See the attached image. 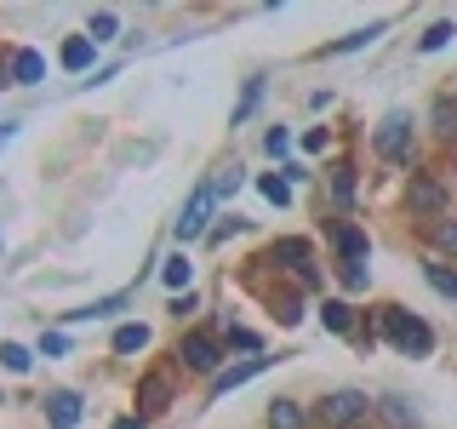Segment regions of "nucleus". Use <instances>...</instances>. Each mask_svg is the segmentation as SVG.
<instances>
[{
	"mask_svg": "<svg viewBox=\"0 0 457 429\" xmlns=\"http://www.w3.org/2000/svg\"><path fill=\"white\" fill-rule=\"evenodd\" d=\"M275 361H286V355H246V361H235V366H223L218 378L206 383V400H223L228 390H240V383H252L263 366H275Z\"/></svg>",
	"mask_w": 457,
	"mask_h": 429,
	"instance_id": "obj_13",
	"label": "nucleus"
},
{
	"mask_svg": "<svg viewBox=\"0 0 457 429\" xmlns=\"http://www.w3.org/2000/svg\"><path fill=\"white\" fill-rule=\"evenodd\" d=\"M12 80V46H0V86Z\"/></svg>",
	"mask_w": 457,
	"mask_h": 429,
	"instance_id": "obj_40",
	"label": "nucleus"
},
{
	"mask_svg": "<svg viewBox=\"0 0 457 429\" xmlns=\"http://www.w3.org/2000/svg\"><path fill=\"white\" fill-rule=\"evenodd\" d=\"M428 138H435L440 149H457V92L428 97Z\"/></svg>",
	"mask_w": 457,
	"mask_h": 429,
	"instance_id": "obj_14",
	"label": "nucleus"
},
{
	"mask_svg": "<svg viewBox=\"0 0 457 429\" xmlns=\"http://www.w3.org/2000/svg\"><path fill=\"white\" fill-rule=\"evenodd\" d=\"M263 149L269 155H286V149H292V132H286V126H269V132H263Z\"/></svg>",
	"mask_w": 457,
	"mask_h": 429,
	"instance_id": "obj_35",
	"label": "nucleus"
},
{
	"mask_svg": "<svg viewBox=\"0 0 457 429\" xmlns=\"http://www.w3.org/2000/svg\"><path fill=\"white\" fill-rule=\"evenodd\" d=\"M371 155H378L383 166H418V132H411V114L406 109H389L378 121V132H371Z\"/></svg>",
	"mask_w": 457,
	"mask_h": 429,
	"instance_id": "obj_8",
	"label": "nucleus"
},
{
	"mask_svg": "<svg viewBox=\"0 0 457 429\" xmlns=\"http://www.w3.org/2000/svg\"><path fill=\"white\" fill-rule=\"evenodd\" d=\"M446 206H452L446 178H440L435 166H411V172H406V189H400V212L411 218V229H418V223H435V218H446Z\"/></svg>",
	"mask_w": 457,
	"mask_h": 429,
	"instance_id": "obj_5",
	"label": "nucleus"
},
{
	"mask_svg": "<svg viewBox=\"0 0 457 429\" xmlns=\"http://www.w3.org/2000/svg\"><path fill=\"white\" fill-rule=\"evenodd\" d=\"M161 281L171 286V292H189V281H195V264H189L183 252H171L166 264H161Z\"/></svg>",
	"mask_w": 457,
	"mask_h": 429,
	"instance_id": "obj_26",
	"label": "nucleus"
},
{
	"mask_svg": "<svg viewBox=\"0 0 457 429\" xmlns=\"http://www.w3.org/2000/svg\"><path fill=\"white\" fill-rule=\"evenodd\" d=\"M423 281L435 286L440 298H452V304H457V264H446V257H423Z\"/></svg>",
	"mask_w": 457,
	"mask_h": 429,
	"instance_id": "obj_24",
	"label": "nucleus"
},
{
	"mask_svg": "<svg viewBox=\"0 0 457 429\" xmlns=\"http://www.w3.org/2000/svg\"><path fill=\"white\" fill-rule=\"evenodd\" d=\"M326 247H332L337 264H366V257H371V235L354 218H332V223H326Z\"/></svg>",
	"mask_w": 457,
	"mask_h": 429,
	"instance_id": "obj_9",
	"label": "nucleus"
},
{
	"mask_svg": "<svg viewBox=\"0 0 457 429\" xmlns=\"http://www.w3.org/2000/svg\"><path fill=\"white\" fill-rule=\"evenodd\" d=\"M0 366H6V372H18V378H23V372L35 366V349H23V343H0Z\"/></svg>",
	"mask_w": 457,
	"mask_h": 429,
	"instance_id": "obj_30",
	"label": "nucleus"
},
{
	"mask_svg": "<svg viewBox=\"0 0 457 429\" xmlns=\"http://www.w3.org/2000/svg\"><path fill=\"white\" fill-rule=\"evenodd\" d=\"M263 429H314V418H309V407L297 395H275L263 407Z\"/></svg>",
	"mask_w": 457,
	"mask_h": 429,
	"instance_id": "obj_15",
	"label": "nucleus"
},
{
	"mask_svg": "<svg viewBox=\"0 0 457 429\" xmlns=\"http://www.w3.org/2000/svg\"><path fill=\"white\" fill-rule=\"evenodd\" d=\"M12 80H18V86H40V80H46V57H40L35 46H12Z\"/></svg>",
	"mask_w": 457,
	"mask_h": 429,
	"instance_id": "obj_20",
	"label": "nucleus"
},
{
	"mask_svg": "<svg viewBox=\"0 0 457 429\" xmlns=\"http://www.w3.org/2000/svg\"><path fill=\"white\" fill-rule=\"evenodd\" d=\"M257 104H263V75H252V80H246V92H240V104H235V114H228V126L252 121V114H257Z\"/></svg>",
	"mask_w": 457,
	"mask_h": 429,
	"instance_id": "obj_28",
	"label": "nucleus"
},
{
	"mask_svg": "<svg viewBox=\"0 0 457 429\" xmlns=\"http://www.w3.org/2000/svg\"><path fill=\"white\" fill-rule=\"evenodd\" d=\"M171 366H178V378H206L212 383L228 366V349L212 326H189V332L178 338V349H171Z\"/></svg>",
	"mask_w": 457,
	"mask_h": 429,
	"instance_id": "obj_4",
	"label": "nucleus"
},
{
	"mask_svg": "<svg viewBox=\"0 0 457 429\" xmlns=\"http://www.w3.org/2000/svg\"><path fill=\"white\" fill-rule=\"evenodd\" d=\"M80 412H86V400L75 390H52L46 395V429H75Z\"/></svg>",
	"mask_w": 457,
	"mask_h": 429,
	"instance_id": "obj_17",
	"label": "nucleus"
},
{
	"mask_svg": "<svg viewBox=\"0 0 457 429\" xmlns=\"http://www.w3.org/2000/svg\"><path fill=\"white\" fill-rule=\"evenodd\" d=\"M171 400H178V366H171V361L143 366L137 372V390H132V412H137L143 424H154V418H166V412H171Z\"/></svg>",
	"mask_w": 457,
	"mask_h": 429,
	"instance_id": "obj_7",
	"label": "nucleus"
},
{
	"mask_svg": "<svg viewBox=\"0 0 457 429\" xmlns=\"http://www.w3.org/2000/svg\"><path fill=\"white\" fill-rule=\"evenodd\" d=\"M320 326L337 338H354V326H361V315H354V304H343V298H320Z\"/></svg>",
	"mask_w": 457,
	"mask_h": 429,
	"instance_id": "obj_19",
	"label": "nucleus"
},
{
	"mask_svg": "<svg viewBox=\"0 0 457 429\" xmlns=\"http://www.w3.org/2000/svg\"><path fill=\"white\" fill-rule=\"evenodd\" d=\"M383 29H389V23H366V29H349L343 40H326V46L314 52V57H343V52H361V46H371V40L383 35Z\"/></svg>",
	"mask_w": 457,
	"mask_h": 429,
	"instance_id": "obj_21",
	"label": "nucleus"
},
{
	"mask_svg": "<svg viewBox=\"0 0 457 429\" xmlns=\"http://www.w3.org/2000/svg\"><path fill=\"white\" fill-rule=\"evenodd\" d=\"M212 206H218V195H212V178L206 183H200V189L189 195V206H183L178 212V223H171V235H178V240H200V235H206V218H212Z\"/></svg>",
	"mask_w": 457,
	"mask_h": 429,
	"instance_id": "obj_11",
	"label": "nucleus"
},
{
	"mask_svg": "<svg viewBox=\"0 0 457 429\" xmlns=\"http://www.w3.org/2000/svg\"><path fill=\"white\" fill-rule=\"evenodd\" d=\"M109 349H114V355H137V349H149V326H143V321H126V326H114Z\"/></svg>",
	"mask_w": 457,
	"mask_h": 429,
	"instance_id": "obj_25",
	"label": "nucleus"
},
{
	"mask_svg": "<svg viewBox=\"0 0 457 429\" xmlns=\"http://www.w3.org/2000/svg\"><path fill=\"white\" fill-rule=\"evenodd\" d=\"M240 281H246L252 292L263 298V304H269V315H275L280 326H303V298H309V292H297V286L286 281V275H275V269H269L263 257H252V264H246V275H240Z\"/></svg>",
	"mask_w": 457,
	"mask_h": 429,
	"instance_id": "obj_3",
	"label": "nucleus"
},
{
	"mask_svg": "<svg viewBox=\"0 0 457 429\" xmlns=\"http://www.w3.org/2000/svg\"><path fill=\"white\" fill-rule=\"evenodd\" d=\"M361 429H378V424H361Z\"/></svg>",
	"mask_w": 457,
	"mask_h": 429,
	"instance_id": "obj_41",
	"label": "nucleus"
},
{
	"mask_svg": "<svg viewBox=\"0 0 457 429\" xmlns=\"http://www.w3.org/2000/svg\"><path fill=\"white\" fill-rule=\"evenodd\" d=\"M240 183H246V166H240V161H228V166L212 172V195H218V200H228V195L240 189Z\"/></svg>",
	"mask_w": 457,
	"mask_h": 429,
	"instance_id": "obj_27",
	"label": "nucleus"
},
{
	"mask_svg": "<svg viewBox=\"0 0 457 429\" xmlns=\"http://www.w3.org/2000/svg\"><path fill=\"white\" fill-rule=\"evenodd\" d=\"M326 143H332V132H326V126H309V132H303V149H309V155H326Z\"/></svg>",
	"mask_w": 457,
	"mask_h": 429,
	"instance_id": "obj_38",
	"label": "nucleus"
},
{
	"mask_svg": "<svg viewBox=\"0 0 457 429\" xmlns=\"http://www.w3.org/2000/svg\"><path fill=\"white\" fill-rule=\"evenodd\" d=\"M418 240L428 247V257L457 264V218H452V212H446V218H435V223H418Z\"/></svg>",
	"mask_w": 457,
	"mask_h": 429,
	"instance_id": "obj_16",
	"label": "nucleus"
},
{
	"mask_svg": "<svg viewBox=\"0 0 457 429\" xmlns=\"http://www.w3.org/2000/svg\"><path fill=\"white\" fill-rule=\"evenodd\" d=\"M109 429H149V424H143V418H137V412H126V418H114Z\"/></svg>",
	"mask_w": 457,
	"mask_h": 429,
	"instance_id": "obj_39",
	"label": "nucleus"
},
{
	"mask_svg": "<svg viewBox=\"0 0 457 429\" xmlns=\"http://www.w3.org/2000/svg\"><path fill=\"white\" fill-rule=\"evenodd\" d=\"M120 309H126V292H114V298H92V304L69 309L63 321H69V326H80V321H109V315H120Z\"/></svg>",
	"mask_w": 457,
	"mask_h": 429,
	"instance_id": "obj_23",
	"label": "nucleus"
},
{
	"mask_svg": "<svg viewBox=\"0 0 457 429\" xmlns=\"http://www.w3.org/2000/svg\"><path fill=\"white\" fill-rule=\"evenodd\" d=\"M92 57H97V40L92 35H69L63 46H57V63H63L69 75H86V69H92Z\"/></svg>",
	"mask_w": 457,
	"mask_h": 429,
	"instance_id": "obj_18",
	"label": "nucleus"
},
{
	"mask_svg": "<svg viewBox=\"0 0 457 429\" xmlns=\"http://www.w3.org/2000/svg\"><path fill=\"white\" fill-rule=\"evenodd\" d=\"M212 332L223 338V349H240V355H263V338L252 332V326H235V321H218Z\"/></svg>",
	"mask_w": 457,
	"mask_h": 429,
	"instance_id": "obj_22",
	"label": "nucleus"
},
{
	"mask_svg": "<svg viewBox=\"0 0 457 429\" xmlns=\"http://www.w3.org/2000/svg\"><path fill=\"white\" fill-rule=\"evenodd\" d=\"M257 257H263L275 275L292 281L297 292H320V264H314V240L309 235H275Z\"/></svg>",
	"mask_w": 457,
	"mask_h": 429,
	"instance_id": "obj_1",
	"label": "nucleus"
},
{
	"mask_svg": "<svg viewBox=\"0 0 457 429\" xmlns=\"http://www.w3.org/2000/svg\"><path fill=\"white\" fill-rule=\"evenodd\" d=\"M452 35H457V23H452V18H435V23H428L423 35H418V52H440Z\"/></svg>",
	"mask_w": 457,
	"mask_h": 429,
	"instance_id": "obj_29",
	"label": "nucleus"
},
{
	"mask_svg": "<svg viewBox=\"0 0 457 429\" xmlns=\"http://www.w3.org/2000/svg\"><path fill=\"white\" fill-rule=\"evenodd\" d=\"M240 229H246V223H240L235 212H228L223 223H212V229H206V240H212V247H218V240H228V235H240Z\"/></svg>",
	"mask_w": 457,
	"mask_h": 429,
	"instance_id": "obj_34",
	"label": "nucleus"
},
{
	"mask_svg": "<svg viewBox=\"0 0 457 429\" xmlns=\"http://www.w3.org/2000/svg\"><path fill=\"white\" fill-rule=\"evenodd\" d=\"M332 275H337V286H343V292H366V264H332Z\"/></svg>",
	"mask_w": 457,
	"mask_h": 429,
	"instance_id": "obj_31",
	"label": "nucleus"
},
{
	"mask_svg": "<svg viewBox=\"0 0 457 429\" xmlns=\"http://www.w3.org/2000/svg\"><path fill=\"white\" fill-rule=\"evenodd\" d=\"M371 412H378V395H366V390H326L320 400H309V418L314 429H361L371 424Z\"/></svg>",
	"mask_w": 457,
	"mask_h": 429,
	"instance_id": "obj_6",
	"label": "nucleus"
},
{
	"mask_svg": "<svg viewBox=\"0 0 457 429\" xmlns=\"http://www.w3.org/2000/svg\"><path fill=\"white\" fill-rule=\"evenodd\" d=\"M378 338L389 343V349L411 355V361H423V355H435V326L423 321V315H411L406 304H378Z\"/></svg>",
	"mask_w": 457,
	"mask_h": 429,
	"instance_id": "obj_2",
	"label": "nucleus"
},
{
	"mask_svg": "<svg viewBox=\"0 0 457 429\" xmlns=\"http://www.w3.org/2000/svg\"><path fill=\"white\" fill-rule=\"evenodd\" d=\"M326 189H332L337 218H349L354 200H361V166H354V155H337V161L326 166Z\"/></svg>",
	"mask_w": 457,
	"mask_h": 429,
	"instance_id": "obj_10",
	"label": "nucleus"
},
{
	"mask_svg": "<svg viewBox=\"0 0 457 429\" xmlns=\"http://www.w3.org/2000/svg\"><path fill=\"white\" fill-rule=\"evenodd\" d=\"M166 309H171V321H183V315H195V309H200V298H195V292H178Z\"/></svg>",
	"mask_w": 457,
	"mask_h": 429,
	"instance_id": "obj_37",
	"label": "nucleus"
},
{
	"mask_svg": "<svg viewBox=\"0 0 457 429\" xmlns=\"http://www.w3.org/2000/svg\"><path fill=\"white\" fill-rule=\"evenodd\" d=\"M40 355H46V361L69 355V338H63V332H40Z\"/></svg>",
	"mask_w": 457,
	"mask_h": 429,
	"instance_id": "obj_36",
	"label": "nucleus"
},
{
	"mask_svg": "<svg viewBox=\"0 0 457 429\" xmlns=\"http://www.w3.org/2000/svg\"><path fill=\"white\" fill-rule=\"evenodd\" d=\"M371 424H378V429H423V412H418V400H411V395L383 390V395H378V412H371Z\"/></svg>",
	"mask_w": 457,
	"mask_h": 429,
	"instance_id": "obj_12",
	"label": "nucleus"
},
{
	"mask_svg": "<svg viewBox=\"0 0 457 429\" xmlns=\"http://www.w3.org/2000/svg\"><path fill=\"white\" fill-rule=\"evenodd\" d=\"M257 189L275 200V206H292V183H286L280 172H263V178H257Z\"/></svg>",
	"mask_w": 457,
	"mask_h": 429,
	"instance_id": "obj_32",
	"label": "nucleus"
},
{
	"mask_svg": "<svg viewBox=\"0 0 457 429\" xmlns=\"http://www.w3.org/2000/svg\"><path fill=\"white\" fill-rule=\"evenodd\" d=\"M86 35H92L97 46H104V40H114V35H120V18H114V12H92V23H86Z\"/></svg>",
	"mask_w": 457,
	"mask_h": 429,
	"instance_id": "obj_33",
	"label": "nucleus"
}]
</instances>
